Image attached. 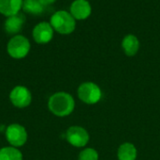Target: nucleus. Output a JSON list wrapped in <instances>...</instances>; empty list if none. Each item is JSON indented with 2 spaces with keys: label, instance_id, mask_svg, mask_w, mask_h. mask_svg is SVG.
<instances>
[{
  "label": "nucleus",
  "instance_id": "nucleus-1",
  "mask_svg": "<svg viewBox=\"0 0 160 160\" xmlns=\"http://www.w3.org/2000/svg\"><path fill=\"white\" fill-rule=\"evenodd\" d=\"M48 108L56 117H67L74 111L75 100L69 93L58 91L49 98Z\"/></svg>",
  "mask_w": 160,
  "mask_h": 160
},
{
  "label": "nucleus",
  "instance_id": "nucleus-2",
  "mask_svg": "<svg viewBox=\"0 0 160 160\" xmlns=\"http://www.w3.org/2000/svg\"><path fill=\"white\" fill-rule=\"evenodd\" d=\"M50 24L54 31L62 35L71 34L76 28V20L67 10L55 11L51 16Z\"/></svg>",
  "mask_w": 160,
  "mask_h": 160
},
{
  "label": "nucleus",
  "instance_id": "nucleus-3",
  "mask_svg": "<svg viewBox=\"0 0 160 160\" xmlns=\"http://www.w3.org/2000/svg\"><path fill=\"white\" fill-rule=\"evenodd\" d=\"M78 98L86 105H96L102 97V91L100 87L91 81L82 83L77 90Z\"/></svg>",
  "mask_w": 160,
  "mask_h": 160
},
{
  "label": "nucleus",
  "instance_id": "nucleus-4",
  "mask_svg": "<svg viewBox=\"0 0 160 160\" xmlns=\"http://www.w3.org/2000/svg\"><path fill=\"white\" fill-rule=\"evenodd\" d=\"M31 44L29 40L22 35L13 36L8 42L7 52L8 54L15 59H21L25 58L30 51Z\"/></svg>",
  "mask_w": 160,
  "mask_h": 160
},
{
  "label": "nucleus",
  "instance_id": "nucleus-5",
  "mask_svg": "<svg viewBox=\"0 0 160 160\" xmlns=\"http://www.w3.org/2000/svg\"><path fill=\"white\" fill-rule=\"evenodd\" d=\"M6 140L10 144V146L19 148L23 146L27 141V131L22 124H9L5 132Z\"/></svg>",
  "mask_w": 160,
  "mask_h": 160
},
{
  "label": "nucleus",
  "instance_id": "nucleus-6",
  "mask_svg": "<svg viewBox=\"0 0 160 160\" xmlns=\"http://www.w3.org/2000/svg\"><path fill=\"white\" fill-rule=\"evenodd\" d=\"M66 139L71 146L82 148L85 147L89 142L90 136L85 128L79 125H73L67 130Z\"/></svg>",
  "mask_w": 160,
  "mask_h": 160
},
{
  "label": "nucleus",
  "instance_id": "nucleus-7",
  "mask_svg": "<svg viewBox=\"0 0 160 160\" xmlns=\"http://www.w3.org/2000/svg\"><path fill=\"white\" fill-rule=\"evenodd\" d=\"M11 104L17 108H25L32 102V94L29 89L24 86L14 87L9 93Z\"/></svg>",
  "mask_w": 160,
  "mask_h": 160
},
{
  "label": "nucleus",
  "instance_id": "nucleus-8",
  "mask_svg": "<svg viewBox=\"0 0 160 160\" xmlns=\"http://www.w3.org/2000/svg\"><path fill=\"white\" fill-rule=\"evenodd\" d=\"M53 28L48 22H40L32 31V36L34 41L38 44H46L50 42L53 38Z\"/></svg>",
  "mask_w": 160,
  "mask_h": 160
},
{
  "label": "nucleus",
  "instance_id": "nucleus-9",
  "mask_svg": "<svg viewBox=\"0 0 160 160\" xmlns=\"http://www.w3.org/2000/svg\"><path fill=\"white\" fill-rule=\"evenodd\" d=\"M69 12L76 21L86 20L92 13V6L88 0H74L70 5Z\"/></svg>",
  "mask_w": 160,
  "mask_h": 160
},
{
  "label": "nucleus",
  "instance_id": "nucleus-10",
  "mask_svg": "<svg viewBox=\"0 0 160 160\" xmlns=\"http://www.w3.org/2000/svg\"><path fill=\"white\" fill-rule=\"evenodd\" d=\"M25 22V17L23 14L18 13L16 15L8 17L4 23V29L9 35H18V33L22 29Z\"/></svg>",
  "mask_w": 160,
  "mask_h": 160
},
{
  "label": "nucleus",
  "instance_id": "nucleus-11",
  "mask_svg": "<svg viewBox=\"0 0 160 160\" xmlns=\"http://www.w3.org/2000/svg\"><path fill=\"white\" fill-rule=\"evenodd\" d=\"M23 0H0V13L6 17H10L20 13L22 8Z\"/></svg>",
  "mask_w": 160,
  "mask_h": 160
},
{
  "label": "nucleus",
  "instance_id": "nucleus-12",
  "mask_svg": "<svg viewBox=\"0 0 160 160\" xmlns=\"http://www.w3.org/2000/svg\"><path fill=\"white\" fill-rule=\"evenodd\" d=\"M122 49L128 57H134L140 50V41L133 34H128L122 40Z\"/></svg>",
  "mask_w": 160,
  "mask_h": 160
},
{
  "label": "nucleus",
  "instance_id": "nucleus-13",
  "mask_svg": "<svg viewBox=\"0 0 160 160\" xmlns=\"http://www.w3.org/2000/svg\"><path fill=\"white\" fill-rule=\"evenodd\" d=\"M138 151L136 146L131 142L122 143L117 150L118 160H136Z\"/></svg>",
  "mask_w": 160,
  "mask_h": 160
},
{
  "label": "nucleus",
  "instance_id": "nucleus-14",
  "mask_svg": "<svg viewBox=\"0 0 160 160\" xmlns=\"http://www.w3.org/2000/svg\"><path fill=\"white\" fill-rule=\"evenodd\" d=\"M22 9L24 12L31 15H40L45 9V7L39 0H23Z\"/></svg>",
  "mask_w": 160,
  "mask_h": 160
},
{
  "label": "nucleus",
  "instance_id": "nucleus-15",
  "mask_svg": "<svg viewBox=\"0 0 160 160\" xmlns=\"http://www.w3.org/2000/svg\"><path fill=\"white\" fill-rule=\"evenodd\" d=\"M22 152L15 147L7 146L0 149V160H22Z\"/></svg>",
  "mask_w": 160,
  "mask_h": 160
},
{
  "label": "nucleus",
  "instance_id": "nucleus-16",
  "mask_svg": "<svg viewBox=\"0 0 160 160\" xmlns=\"http://www.w3.org/2000/svg\"><path fill=\"white\" fill-rule=\"evenodd\" d=\"M98 153L94 148H85L80 152L78 160H98Z\"/></svg>",
  "mask_w": 160,
  "mask_h": 160
},
{
  "label": "nucleus",
  "instance_id": "nucleus-17",
  "mask_svg": "<svg viewBox=\"0 0 160 160\" xmlns=\"http://www.w3.org/2000/svg\"><path fill=\"white\" fill-rule=\"evenodd\" d=\"M55 1H56V0H39V2H40L44 7L50 6V5H52V4H53Z\"/></svg>",
  "mask_w": 160,
  "mask_h": 160
}]
</instances>
